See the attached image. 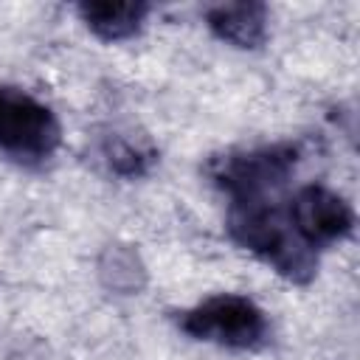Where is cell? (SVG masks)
Here are the masks:
<instances>
[{"mask_svg": "<svg viewBox=\"0 0 360 360\" xmlns=\"http://www.w3.org/2000/svg\"><path fill=\"white\" fill-rule=\"evenodd\" d=\"M183 332L197 340H214L231 349H253L267 338L264 312L245 295L219 292L191 307L180 318Z\"/></svg>", "mask_w": 360, "mask_h": 360, "instance_id": "cell-2", "label": "cell"}, {"mask_svg": "<svg viewBox=\"0 0 360 360\" xmlns=\"http://www.w3.org/2000/svg\"><path fill=\"white\" fill-rule=\"evenodd\" d=\"M101 155L104 160L110 163V169L115 174H124V177H138L149 169V163L155 160V152L127 135H112L104 141L101 146Z\"/></svg>", "mask_w": 360, "mask_h": 360, "instance_id": "cell-8", "label": "cell"}, {"mask_svg": "<svg viewBox=\"0 0 360 360\" xmlns=\"http://www.w3.org/2000/svg\"><path fill=\"white\" fill-rule=\"evenodd\" d=\"M79 14L96 37H101L104 42H118L138 34L143 17L149 14V6L146 3H82Z\"/></svg>", "mask_w": 360, "mask_h": 360, "instance_id": "cell-7", "label": "cell"}, {"mask_svg": "<svg viewBox=\"0 0 360 360\" xmlns=\"http://www.w3.org/2000/svg\"><path fill=\"white\" fill-rule=\"evenodd\" d=\"M231 236L273 264L290 281H309L315 276V250H309L290 225V217L262 200H239L228 214Z\"/></svg>", "mask_w": 360, "mask_h": 360, "instance_id": "cell-1", "label": "cell"}, {"mask_svg": "<svg viewBox=\"0 0 360 360\" xmlns=\"http://www.w3.org/2000/svg\"><path fill=\"white\" fill-rule=\"evenodd\" d=\"M211 31L236 45V48H259L267 37V6L264 3H225L214 6L205 14Z\"/></svg>", "mask_w": 360, "mask_h": 360, "instance_id": "cell-6", "label": "cell"}, {"mask_svg": "<svg viewBox=\"0 0 360 360\" xmlns=\"http://www.w3.org/2000/svg\"><path fill=\"white\" fill-rule=\"evenodd\" d=\"M290 225L298 233V239L315 250V248H326L338 239H343L352 225H354V214L349 208V202L335 194L326 186H304L292 202H290Z\"/></svg>", "mask_w": 360, "mask_h": 360, "instance_id": "cell-5", "label": "cell"}, {"mask_svg": "<svg viewBox=\"0 0 360 360\" xmlns=\"http://www.w3.org/2000/svg\"><path fill=\"white\" fill-rule=\"evenodd\" d=\"M295 146L276 143L242 155H225L211 163V177L233 197L239 200H262L267 191L278 188L290 172L295 169Z\"/></svg>", "mask_w": 360, "mask_h": 360, "instance_id": "cell-4", "label": "cell"}, {"mask_svg": "<svg viewBox=\"0 0 360 360\" xmlns=\"http://www.w3.org/2000/svg\"><path fill=\"white\" fill-rule=\"evenodd\" d=\"M62 129L51 107L20 87L0 84V149L20 160L51 158Z\"/></svg>", "mask_w": 360, "mask_h": 360, "instance_id": "cell-3", "label": "cell"}]
</instances>
